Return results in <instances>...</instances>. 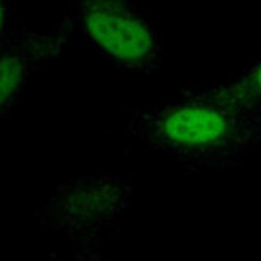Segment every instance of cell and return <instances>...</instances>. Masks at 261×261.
Masks as SVG:
<instances>
[{
  "label": "cell",
  "mask_w": 261,
  "mask_h": 261,
  "mask_svg": "<svg viewBox=\"0 0 261 261\" xmlns=\"http://www.w3.org/2000/svg\"><path fill=\"white\" fill-rule=\"evenodd\" d=\"M125 130L189 170H228L261 143V106L179 95L170 105L133 111Z\"/></svg>",
  "instance_id": "cell-1"
},
{
  "label": "cell",
  "mask_w": 261,
  "mask_h": 261,
  "mask_svg": "<svg viewBox=\"0 0 261 261\" xmlns=\"http://www.w3.org/2000/svg\"><path fill=\"white\" fill-rule=\"evenodd\" d=\"M135 197L123 176H77L58 185L37 217L74 245L79 261H99L98 250L119 232Z\"/></svg>",
  "instance_id": "cell-2"
},
{
  "label": "cell",
  "mask_w": 261,
  "mask_h": 261,
  "mask_svg": "<svg viewBox=\"0 0 261 261\" xmlns=\"http://www.w3.org/2000/svg\"><path fill=\"white\" fill-rule=\"evenodd\" d=\"M61 24L122 71L161 69L162 36L135 0H71Z\"/></svg>",
  "instance_id": "cell-3"
},
{
  "label": "cell",
  "mask_w": 261,
  "mask_h": 261,
  "mask_svg": "<svg viewBox=\"0 0 261 261\" xmlns=\"http://www.w3.org/2000/svg\"><path fill=\"white\" fill-rule=\"evenodd\" d=\"M71 40L63 24L50 32L11 26L0 43V120L18 103L29 77L58 58Z\"/></svg>",
  "instance_id": "cell-4"
},
{
  "label": "cell",
  "mask_w": 261,
  "mask_h": 261,
  "mask_svg": "<svg viewBox=\"0 0 261 261\" xmlns=\"http://www.w3.org/2000/svg\"><path fill=\"white\" fill-rule=\"evenodd\" d=\"M179 95L207 98L223 103L261 106V60L228 82L210 87H186L181 90Z\"/></svg>",
  "instance_id": "cell-5"
},
{
  "label": "cell",
  "mask_w": 261,
  "mask_h": 261,
  "mask_svg": "<svg viewBox=\"0 0 261 261\" xmlns=\"http://www.w3.org/2000/svg\"><path fill=\"white\" fill-rule=\"evenodd\" d=\"M11 4L10 0H0V43L8 36L11 29Z\"/></svg>",
  "instance_id": "cell-6"
}]
</instances>
